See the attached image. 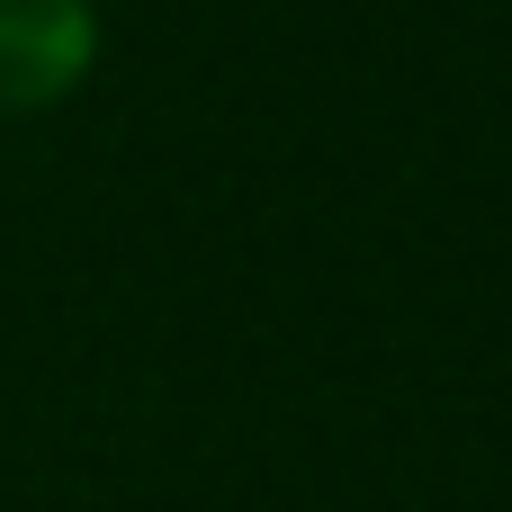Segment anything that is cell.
<instances>
[{
	"label": "cell",
	"instance_id": "cell-1",
	"mask_svg": "<svg viewBox=\"0 0 512 512\" xmlns=\"http://www.w3.org/2000/svg\"><path fill=\"white\" fill-rule=\"evenodd\" d=\"M99 63V0H0V117L72 99Z\"/></svg>",
	"mask_w": 512,
	"mask_h": 512
}]
</instances>
